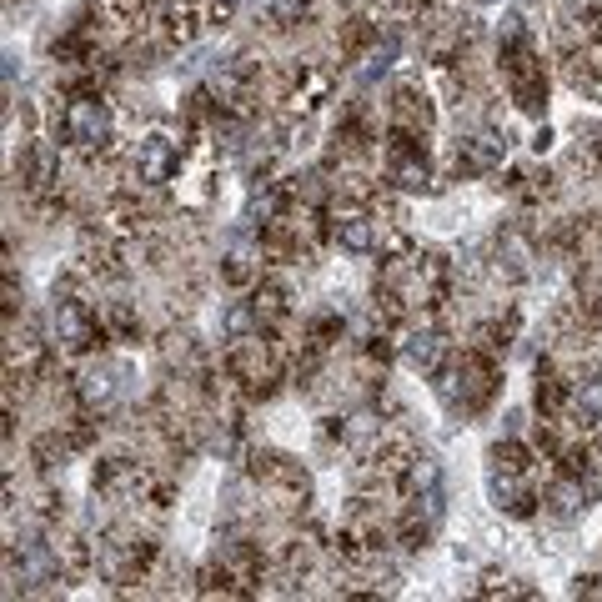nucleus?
<instances>
[{"mask_svg": "<svg viewBox=\"0 0 602 602\" xmlns=\"http://www.w3.org/2000/svg\"><path fill=\"white\" fill-rule=\"evenodd\" d=\"M66 136H71V146H81V151H101L106 141H111V111H106V101H71L66 106Z\"/></svg>", "mask_w": 602, "mask_h": 602, "instance_id": "1", "label": "nucleus"}, {"mask_svg": "<svg viewBox=\"0 0 602 602\" xmlns=\"http://www.w3.org/2000/svg\"><path fill=\"white\" fill-rule=\"evenodd\" d=\"M136 166H141V181H151V186L171 181V166H176V146H171V136H146L141 151H136Z\"/></svg>", "mask_w": 602, "mask_h": 602, "instance_id": "2", "label": "nucleus"}, {"mask_svg": "<svg viewBox=\"0 0 602 602\" xmlns=\"http://www.w3.org/2000/svg\"><path fill=\"white\" fill-rule=\"evenodd\" d=\"M56 337H61L71 352H86V347H91V327H86V317H81L76 301H56Z\"/></svg>", "mask_w": 602, "mask_h": 602, "instance_id": "3", "label": "nucleus"}, {"mask_svg": "<svg viewBox=\"0 0 602 602\" xmlns=\"http://www.w3.org/2000/svg\"><path fill=\"white\" fill-rule=\"evenodd\" d=\"M337 241L347 246V251H372L377 246V231H372V216H362V211H352V216H342L337 221Z\"/></svg>", "mask_w": 602, "mask_h": 602, "instance_id": "4", "label": "nucleus"}, {"mask_svg": "<svg viewBox=\"0 0 602 602\" xmlns=\"http://www.w3.org/2000/svg\"><path fill=\"white\" fill-rule=\"evenodd\" d=\"M407 362H412L417 372H437V362H442V337H437V332H412V337H407Z\"/></svg>", "mask_w": 602, "mask_h": 602, "instance_id": "5", "label": "nucleus"}, {"mask_svg": "<svg viewBox=\"0 0 602 602\" xmlns=\"http://www.w3.org/2000/svg\"><path fill=\"white\" fill-rule=\"evenodd\" d=\"M572 412L582 427H597L602 422V377H587L577 392H572Z\"/></svg>", "mask_w": 602, "mask_h": 602, "instance_id": "6", "label": "nucleus"}, {"mask_svg": "<svg viewBox=\"0 0 602 602\" xmlns=\"http://www.w3.org/2000/svg\"><path fill=\"white\" fill-rule=\"evenodd\" d=\"M497 156H502V146H497L492 136H472V141L457 151V166H462V171H487Z\"/></svg>", "mask_w": 602, "mask_h": 602, "instance_id": "7", "label": "nucleus"}, {"mask_svg": "<svg viewBox=\"0 0 602 602\" xmlns=\"http://www.w3.org/2000/svg\"><path fill=\"white\" fill-rule=\"evenodd\" d=\"M221 327H226V337H231V342H246V332L256 327V307H251V301H236V307L226 312V322H221Z\"/></svg>", "mask_w": 602, "mask_h": 602, "instance_id": "8", "label": "nucleus"}, {"mask_svg": "<svg viewBox=\"0 0 602 602\" xmlns=\"http://www.w3.org/2000/svg\"><path fill=\"white\" fill-rule=\"evenodd\" d=\"M392 176H397V181H402L407 191H417V186H427V166H417V161H402V156L392 161Z\"/></svg>", "mask_w": 602, "mask_h": 602, "instance_id": "9", "label": "nucleus"}, {"mask_svg": "<svg viewBox=\"0 0 602 602\" xmlns=\"http://www.w3.org/2000/svg\"><path fill=\"white\" fill-rule=\"evenodd\" d=\"M301 11H307V0H271V16H276L281 26L301 21Z\"/></svg>", "mask_w": 602, "mask_h": 602, "instance_id": "10", "label": "nucleus"}]
</instances>
